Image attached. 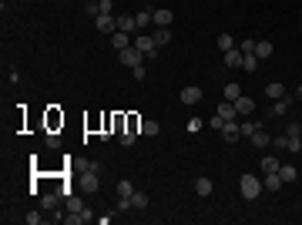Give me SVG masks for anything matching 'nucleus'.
<instances>
[{"instance_id": "1", "label": "nucleus", "mask_w": 302, "mask_h": 225, "mask_svg": "<svg viewBox=\"0 0 302 225\" xmlns=\"http://www.w3.org/2000/svg\"><path fill=\"white\" fill-rule=\"evenodd\" d=\"M262 182H259V178H255V175H242V178H239V192H242V198H245V202H255V198H259V195H262Z\"/></svg>"}, {"instance_id": "2", "label": "nucleus", "mask_w": 302, "mask_h": 225, "mask_svg": "<svg viewBox=\"0 0 302 225\" xmlns=\"http://www.w3.org/2000/svg\"><path fill=\"white\" fill-rule=\"evenodd\" d=\"M131 44H134V47H138V51H141L145 57H151V61L158 57V44H154V37H151V34H138Z\"/></svg>"}, {"instance_id": "3", "label": "nucleus", "mask_w": 302, "mask_h": 225, "mask_svg": "<svg viewBox=\"0 0 302 225\" xmlns=\"http://www.w3.org/2000/svg\"><path fill=\"white\" fill-rule=\"evenodd\" d=\"M141 51H138V47H124V51H118V61H121V64H124V67H138V64H141Z\"/></svg>"}, {"instance_id": "4", "label": "nucleus", "mask_w": 302, "mask_h": 225, "mask_svg": "<svg viewBox=\"0 0 302 225\" xmlns=\"http://www.w3.org/2000/svg\"><path fill=\"white\" fill-rule=\"evenodd\" d=\"M232 104H235V111H239V118H248V114L255 111V101H252L248 94H239V97H235Z\"/></svg>"}, {"instance_id": "5", "label": "nucleus", "mask_w": 302, "mask_h": 225, "mask_svg": "<svg viewBox=\"0 0 302 225\" xmlns=\"http://www.w3.org/2000/svg\"><path fill=\"white\" fill-rule=\"evenodd\" d=\"M289 108H292V97L285 94V97H275V101H272L269 114H272V118H275V114H279V118H285V114H289Z\"/></svg>"}, {"instance_id": "6", "label": "nucleus", "mask_w": 302, "mask_h": 225, "mask_svg": "<svg viewBox=\"0 0 302 225\" xmlns=\"http://www.w3.org/2000/svg\"><path fill=\"white\" fill-rule=\"evenodd\" d=\"M222 138H225L228 145H235V141L242 138V131H239V118H235V121H225V125H222Z\"/></svg>"}, {"instance_id": "7", "label": "nucleus", "mask_w": 302, "mask_h": 225, "mask_svg": "<svg viewBox=\"0 0 302 225\" xmlns=\"http://www.w3.org/2000/svg\"><path fill=\"white\" fill-rule=\"evenodd\" d=\"M94 24H97V31H104V34H114V31H118V20H114V14H97Z\"/></svg>"}, {"instance_id": "8", "label": "nucleus", "mask_w": 302, "mask_h": 225, "mask_svg": "<svg viewBox=\"0 0 302 225\" xmlns=\"http://www.w3.org/2000/svg\"><path fill=\"white\" fill-rule=\"evenodd\" d=\"M181 104H198L202 101V88H195V84H188V88H181Z\"/></svg>"}, {"instance_id": "9", "label": "nucleus", "mask_w": 302, "mask_h": 225, "mask_svg": "<svg viewBox=\"0 0 302 225\" xmlns=\"http://www.w3.org/2000/svg\"><path fill=\"white\" fill-rule=\"evenodd\" d=\"M134 24H138V31H141V27H151V24H154V10H151V7H141V10L134 14Z\"/></svg>"}, {"instance_id": "10", "label": "nucleus", "mask_w": 302, "mask_h": 225, "mask_svg": "<svg viewBox=\"0 0 302 225\" xmlns=\"http://www.w3.org/2000/svg\"><path fill=\"white\" fill-rule=\"evenodd\" d=\"M111 47H114V51H124V47H131V34H124V31H114V34H111Z\"/></svg>"}, {"instance_id": "11", "label": "nucleus", "mask_w": 302, "mask_h": 225, "mask_svg": "<svg viewBox=\"0 0 302 225\" xmlns=\"http://www.w3.org/2000/svg\"><path fill=\"white\" fill-rule=\"evenodd\" d=\"M222 61H225V67H242V51H239V44H235L232 51H225Z\"/></svg>"}, {"instance_id": "12", "label": "nucleus", "mask_w": 302, "mask_h": 225, "mask_svg": "<svg viewBox=\"0 0 302 225\" xmlns=\"http://www.w3.org/2000/svg\"><path fill=\"white\" fill-rule=\"evenodd\" d=\"M262 185L269 188V192H279V188L285 185L282 178H279V171H265V178H262Z\"/></svg>"}, {"instance_id": "13", "label": "nucleus", "mask_w": 302, "mask_h": 225, "mask_svg": "<svg viewBox=\"0 0 302 225\" xmlns=\"http://www.w3.org/2000/svg\"><path fill=\"white\" fill-rule=\"evenodd\" d=\"M252 145H255V148H269V145H272V134L265 131V128H255V134H252Z\"/></svg>"}, {"instance_id": "14", "label": "nucleus", "mask_w": 302, "mask_h": 225, "mask_svg": "<svg viewBox=\"0 0 302 225\" xmlns=\"http://www.w3.org/2000/svg\"><path fill=\"white\" fill-rule=\"evenodd\" d=\"M118 31H124V34H134V31H138V24H134V14H121V17H118Z\"/></svg>"}, {"instance_id": "15", "label": "nucleus", "mask_w": 302, "mask_h": 225, "mask_svg": "<svg viewBox=\"0 0 302 225\" xmlns=\"http://www.w3.org/2000/svg\"><path fill=\"white\" fill-rule=\"evenodd\" d=\"M275 54V47H272V40H255V57L259 61H265V57Z\"/></svg>"}, {"instance_id": "16", "label": "nucleus", "mask_w": 302, "mask_h": 225, "mask_svg": "<svg viewBox=\"0 0 302 225\" xmlns=\"http://www.w3.org/2000/svg\"><path fill=\"white\" fill-rule=\"evenodd\" d=\"M211 178H205V175H202V178H195V195H202V198H208V195H211Z\"/></svg>"}, {"instance_id": "17", "label": "nucleus", "mask_w": 302, "mask_h": 225, "mask_svg": "<svg viewBox=\"0 0 302 225\" xmlns=\"http://www.w3.org/2000/svg\"><path fill=\"white\" fill-rule=\"evenodd\" d=\"M265 94H269V101H275V97H285L282 81H269V84H265Z\"/></svg>"}, {"instance_id": "18", "label": "nucleus", "mask_w": 302, "mask_h": 225, "mask_svg": "<svg viewBox=\"0 0 302 225\" xmlns=\"http://www.w3.org/2000/svg\"><path fill=\"white\" fill-rule=\"evenodd\" d=\"M151 37H154V44H158V51H161L165 44H171V27H158V31L151 34Z\"/></svg>"}, {"instance_id": "19", "label": "nucleus", "mask_w": 302, "mask_h": 225, "mask_svg": "<svg viewBox=\"0 0 302 225\" xmlns=\"http://www.w3.org/2000/svg\"><path fill=\"white\" fill-rule=\"evenodd\" d=\"M171 20H175L171 10H165V7H161V10H154V27H171Z\"/></svg>"}, {"instance_id": "20", "label": "nucleus", "mask_w": 302, "mask_h": 225, "mask_svg": "<svg viewBox=\"0 0 302 225\" xmlns=\"http://www.w3.org/2000/svg\"><path fill=\"white\" fill-rule=\"evenodd\" d=\"M259 165H262V171H279L282 161H279L275 155H262V158H259Z\"/></svg>"}, {"instance_id": "21", "label": "nucleus", "mask_w": 302, "mask_h": 225, "mask_svg": "<svg viewBox=\"0 0 302 225\" xmlns=\"http://www.w3.org/2000/svg\"><path fill=\"white\" fill-rule=\"evenodd\" d=\"M57 202H60V192H47V195L40 198V205L47 208V212H54V208H57Z\"/></svg>"}, {"instance_id": "22", "label": "nucleus", "mask_w": 302, "mask_h": 225, "mask_svg": "<svg viewBox=\"0 0 302 225\" xmlns=\"http://www.w3.org/2000/svg\"><path fill=\"white\" fill-rule=\"evenodd\" d=\"M218 114H222L225 121H235V118H239V111H235V104H232V101H225V104H218Z\"/></svg>"}, {"instance_id": "23", "label": "nucleus", "mask_w": 302, "mask_h": 225, "mask_svg": "<svg viewBox=\"0 0 302 225\" xmlns=\"http://www.w3.org/2000/svg\"><path fill=\"white\" fill-rule=\"evenodd\" d=\"M81 188H88V192H97V175H94V171H84V178H81Z\"/></svg>"}, {"instance_id": "24", "label": "nucleus", "mask_w": 302, "mask_h": 225, "mask_svg": "<svg viewBox=\"0 0 302 225\" xmlns=\"http://www.w3.org/2000/svg\"><path fill=\"white\" fill-rule=\"evenodd\" d=\"M64 208H67V212H84V202H81L77 195H67V198H64Z\"/></svg>"}, {"instance_id": "25", "label": "nucleus", "mask_w": 302, "mask_h": 225, "mask_svg": "<svg viewBox=\"0 0 302 225\" xmlns=\"http://www.w3.org/2000/svg\"><path fill=\"white\" fill-rule=\"evenodd\" d=\"M114 192H118V195H121V198H131V192H134V185H131V182H128V178H121V182H118V188H114Z\"/></svg>"}, {"instance_id": "26", "label": "nucleus", "mask_w": 302, "mask_h": 225, "mask_svg": "<svg viewBox=\"0 0 302 225\" xmlns=\"http://www.w3.org/2000/svg\"><path fill=\"white\" fill-rule=\"evenodd\" d=\"M242 67H245L248 74H252V71H259V57H255V54H242Z\"/></svg>"}, {"instance_id": "27", "label": "nucleus", "mask_w": 302, "mask_h": 225, "mask_svg": "<svg viewBox=\"0 0 302 225\" xmlns=\"http://www.w3.org/2000/svg\"><path fill=\"white\" fill-rule=\"evenodd\" d=\"M232 47H235V37H232V34H218V51L225 54V51H232Z\"/></svg>"}, {"instance_id": "28", "label": "nucleus", "mask_w": 302, "mask_h": 225, "mask_svg": "<svg viewBox=\"0 0 302 225\" xmlns=\"http://www.w3.org/2000/svg\"><path fill=\"white\" fill-rule=\"evenodd\" d=\"M158 131H161V128H158V121H141V134H145V138H154Z\"/></svg>"}, {"instance_id": "29", "label": "nucleus", "mask_w": 302, "mask_h": 225, "mask_svg": "<svg viewBox=\"0 0 302 225\" xmlns=\"http://www.w3.org/2000/svg\"><path fill=\"white\" fill-rule=\"evenodd\" d=\"M279 178H282L285 185H289V182H296V168H292V165H279Z\"/></svg>"}, {"instance_id": "30", "label": "nucleus", "mask_w": 302, "mask_h": 225, "mask_svg": "<svg viewBox=\"0 0 302 225\" xmlns=\"http://www.w3.org/2000/svg\"><path fill=\"white\" fill-rule=\"evenodd\" d=\"M131 208H148V195L145 192H131Z\"/></svg>"}, {"instance_id": "31", "label": "nucleus", "mask_w": 302, "mask_h": 225, "mask_svg": "<svg viewBox=\"0 0 302 225\" xmlns=\"http://www.w3.org/2000/svg\"><path fill=\"white\" fill-rule=\"evenodd\" d=\"M134 134H138L134 128H128V131H118V141H121L124 148H131V145H134Z\"/></svg>"}, {"instance_id": "32", "label": "nucleus", "mask_w": 302, "mask_h": 225, "mask_svg": "<svg viewBox=\"0 0 302 225\" xmlns=\"http://www.w3.org/2000/svg\"><path fill=\"white\" fill-rule=\"evenodd\" d=\"M272 145L275 151H289V134H272Z\"/></svg>"}, {"instance_id": "33", "label": "nucleus", "mask_w": 302, "mask_h": 225, "mask_svg": "<svg viewBox=\"0 0 302 225\" xmlns=\"http://www.w3.org/2000/svg\"><path fill=\"white\" fill-rule=\"evenodd\" d=\"M285 134H289V138H302V121H289V125H285Z\"/></svg>"}, {"instance_id": "34", "label": "nucleus", "mask_w": 302, "mask_h": 225, "mask_svg": "<svg viewBox=\"0 0 302 225\" xmlns=\"http://www.w3.org/2000/svg\"><path fill=\"white\" fill-rule=\"evenodd\" d=\"M239 94H242V88H239L235 81H232V84H225V101H235Z\"/></svg>"}, {"instance_id": "35", "label": "nucleus", "mask_w": 302, "mask_h": 225, "mask_svg": "<svg viewBox=\"0 0 302 225\" xmlns=\"http://www.w3.org/2000/svg\"><path fill=\"white\" fill-rule=\"evenodd\" d=\"M24 222H27V225H40V222H44V215H40V212H27Z\"/></svg>"}, {"instance_id": "36", "label": "nucleus", "mask_w": 302, "mask_h": 225, "mask_svg": "<svg viewBox=\"0 0 302 225\" xmlns=\"http://www.w3.org/2000/svg\"><path fill=\"white\" fill-rule=\"evenodd\" d=\"M239 51H242V54H255V40H242V44H239Z\"/></svg>"}, {"instance_id": "37", "label": "nucleus", "mask_w": 302, "mask_h": 225, "mask_svg": "<svg viewBox=\"0 0 302 225\" xmlns=\"http://www.w3.org/2000/svg\"><path fill=\"white\" fill-rule=\"evenodd\" d=\"M111 10H114L111 0H97V14H111Z\"/></svg>"}, {"instance_id": "38", "label": "nucleus", "mask_w": 302, "mask_h": 225, "mask_svg": "<svg viewBox=\"0 0 302 225\" xmlns=\"http://www.w3.org/2000/svg\"><path fill=\"white\" fill-rule=\"evenodd\" d=\"M185 128H188L191 134H195V131H202V118H191V121H188V125H185Z\"/></svg>"}, {"instance_id": "39", "label": "nucleus", "mask_w": 302, "mask_h": 225, "mask_svg": "<svg viewBox=\"0 0 302 225\" xmlns=\"http://www.w3.org/2000/svg\"><path fill=\"white\" fill-rule=\"evenodd\" d=\"M114 208H118V212H128V208H131V198H121V195H118V205Z\"/></svg>"}, {"instance_id": "40", "label": "nucleus", "mask_w": 302, "mask_h": 225, "mask_svg": "<svg viewBox=\"0 0 302 225\" xmlns=\"http://www.w3.org/2000/svg\"><path fill=\"white\" fill-rule=\"evenodd\" d=\"M208 125H211V128H215V131H222V125H225V118H222V114H215V118H211V121H208Z\"/></svg>"}, {"instance_id": "41", "label": "nucleus", "mask_w": 302, "mask_h": 225, "mask_svg": "<svg viewBox=\"0 0 302 225\" xmlns=\"http://www.w3.org/2000/svg\"><path fill=\"white\" fill-rule=\"evenodd\" d=\"M131 74H134V81H145V64H138V67H131Z\"/></svg>"}, {"instance_id": "42", "label": "nucleus", "mask_w": 302, "mask_h": 225, "mask_svg": "<svg viewBox=\"0 0 302 225\" xmlns=\"http://www.w3.org/2000/svg\"><path fill=\"white\" fill-rule=\"evenodd\" d=\"M84 171H94V175H101V161H88V165H84Z\"/></svg>"}, {"instance_id": "43", "label": "nucleus", "mask_w": 302, "mask_h": 225, "mask_svg": "<svg viewBox=\"0 0 302 225\" xmlns=\"http://www.w3.org/2000/svg\"><path fill=\"white\" fill-rule=\"evenodd\" d=\"M296 97H299V101H302V84H299V91H296Z\"/></svg>"}, {"instance_id": "44", "label": "nucleus", "mask_w": 302, "mask_h": 225, "mask_svg": "<svg viewBox=\"0 0 302 225\" xmlns=\"http://www.w3.org/2000/svg\"><path fill=\"white\" fill-rule=\"evenodd\" d=\"M88 3H97V0H88Z\"/></svg>"}]
</instances>
